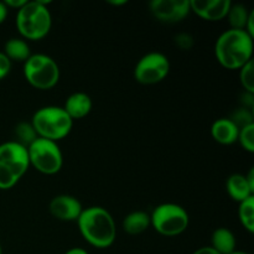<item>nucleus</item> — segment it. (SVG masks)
<instances>
[{
	"mask_svg": "<svg viewBox=\"0 0 254 254\" xmlns=\"http://www.w3.org/2000/svg\"><path fill=\"white\" fill-rule=\"evenodd\" d=\"M238 218L241 225L250 233L254 232V196L238 203Z\"/></svg>",
	"mask_w": 254,
	"mask_h": 254,
	"instance_id": "nucleus-20",
	"label": "nucleus"
},
{
	"mask_svg": "<svg viewBox=\"0 0 254 254\" xmlns=\"http://www.w3.org/2000/svg\"><path fill=\"white\" fill-rule=\"evenodd\" d=\"M72 121L82 119L91 113L93 108L92 98L84 92H74L67 97L64 106L62 107Z\"/></svg>",
	"mask_w": 254,
	"mask_h": 254,
	"instance_id": "nucleus-13",
	"label": "nucleus"
},
{
	"mask_svg": "<svg viewBox=\"0 0 254 254\" xmlns=\"http://www.w3.org/2000/svg\"><path fill=\"white\" fill-rule=\"evenodd\" d=\"M12 62L4 55V52H0V81L4 79L11 71Z\"/></svg>",
	"mask_w": 254,
	"mask_h": 254,
	"instance_id": "nucleus-27",
	"label": "nucleus"
},
{
	"mask_svg": "<svg viewBox=\"0 0 254 254\" xmlns=\"http://www.w3.org/2000/svg\"><path fill=\"white\" fill-rule=\"evenodd\" d=\"M15 134H16L17 138V140L15 141H17L19 144L24 145L25 148H27L32 141L37 139V134L36 131H35L34 127H32L31 122H29V123L21 122V123L17 124L16 128H15Z\"/></svg>",
	"mask_w": 254,
	"mask_h": 254,
	"instance_id": "nucleus-21",
	"label": "nucleus"
},
{
	"mask_svg": "<svg viewBox=\"0 0 254 254\" xmlns=\"http://www.w3.org/2000/svg\"><path fill=\"white\" fill-rule=\"evenodd\" d=\"M24 77L30 86L40 91L54 88L60 81V67L56 60L45 54H34L24 62Z\"/></svg>",
	"mask_w": 254,
	"mask_h": 254,
	"instance_id": "nucleus-5",
	"label": "nucleus"
},
{
	"mask_svg": "<svg viewBox=\"0 0 254 254\" xmlns=\"http://www.w3.org/2000/svg\"><path fill=\"white\" fill-rule=\"evenodd\" d=\"M210 133L216 143L222 145H232L237 143L240 129L230 118H218L211 126Z\"/></svg>",
	"mask_w": 254,
	"mask_h": 254,
	"instance_id": "nucleus-14",
	"label": "nucleus"
},
{
	"mask_svg": "<svg viewBox=\"0 0 254 254\" xmlns=\"http://www.w3.org/2000/svg\"><path fill=\"white\" fill-rule=\"evenodd\" d=\"M174 44L176 45L178 49H180L181 51H189L195 45V39H193L192 35H190L189 32H180V34H176L174 36Z\"/></svg>",
	"mask_w": 254,
	"mask_h": 254,
	"instance_id": "nucleus-26",
	"label": "nucleus"
},
{
	"mask_svg": "<svg viewBox=\"0 0 254 254\" xmlns=\"http://www.w3.org/2000/svg\"><path fill=\"white\" fill-rule=\"evenodd\" d=\"M0 165L9 169L20 180L30 168L27 149L15 140L0 144Z\"/></svg>",
	"mask_w": 254,
	"mask_h": 254,
	"instance_id": "nucleus-10",
	"label": "nucleus"
},
{
	"mask_svg": "<svg viewBox=\"0 0 254 254\" xmlns=\"http://www.w3.org/2000/svg\"><path fill=\"white\" fill-rule=\"evenodd\" d=\"M127 0H108V4L113 5V6H122V5L127 4Z\"/></svg>",
	"mask_w": 254,
	"mask_h": 254,
	"instance_id": "nucleus-33",
	"label": "nucleus"
},
{
	"mask_svg": "<svg viewBox=\"0 0 254 254\" xmlns=\"http://www.w3.org/2000/svg\"><path fill=\"white\" fill-rule=\"evenodd\" d=\"M231 121L237 126L238 129L245 128V127L251 126V124H254V116L253 112L251 109L243 108V107H240V108L236 109L230 117Z\"/></svg>",
	"mask_w": 254,
	"mask_h": 254,
	"instance_id": "nucleus-23",
	"label": "nucleus"
},
{
	"mask_svg": "<svg viewBox=\"0 0 254 254\" xmlns=\"http://www.w3.org/2000/svg\"><path fill=\"white\" fill-rule=\"evenodd\" d=\"M237 141L248 153H254V124L240 129Z\"/></svg>",
	"mask_w": 254,
	"mask_h": 254,
	"instance_id": "nucleus-24",
	"label": "nucleus"
},
{
	"mask_svg": "<svg viewBox=\"0 0 254 254\" xmlns=\"http://www.w3.org/2000/svg\"><path fill=\"white\" fill-rule=\"evenodd\" d=\"M231 0H190L191 12L206 21H221L226 19Z\"/></svg>",
	"mask_w": 254,
	"mask_h": 254,
	"instance_id": "nucleus-12",
	"label": "nucleus"
},
{
	"mask_svg": "<svg viewBox=\"0 0 254 254\" xmlns=\"http://www.w3.org/2000/svg\"><path fill=\"white\" fill-rule=\"evenodd\" d=\"M254 41L245 30L228 29L215 44V56L226 69H240L253 60Z\"/></svg>",
	"mask_w": 254,
	"mask_h": 254,
	"instance_id": "nucleus-2",
	"label": "nucleus"
},
{
	"mask_svg": "<svg viewBox=\"0 0 254 254\" xmlns=\"http://www.w3.org/2000/svg\"><path fill=\"white\" fill-rule=\"evenodd\" d=\"M2 52L11 62H21V64H24L32 55L27 41L21 37H11L7 40Z\"/></svg>",
	"mask_w": 254,
	"mask_h": 254,
	"instance_id": "nucleus-18",
	"label": "nucleus"
},
{
	"mask_svg": "<svg viewBox=\"0 0 254 254\" xmlns=\"http://www.w3.org/2000/svg\"><path fill=\"white\" fill-rule=\"evenodd\" d=\"M64 254H89L87 252L86 250H83V248H79V247H74V248H71V250L67 251Z\"/></svg>",
	"mask_w": 254,
	"mask_h": 254,
	"instance_id": "nucleus-32",
	"label": "nucleus"
},
{
	"mask_svg": "<svg viewBox=\"0 0 254 254\" xmlns=\"http://www.w3.org/2000/svg\"><path fill=\"white\" fill-rule=\"evenodd\" d=\"M37 138L56 141L66 138L73 128V121L62 107L46 106L37 109L31 118Z\"/></svg>",
	"mask_w": 254,
	"mask_h": 254,
	"instance_id": "nucleus-4",
	"label": "nucleus"
},
{
	"mask_svg": "<svg viewBox=\"0 0 254 254\" xmlns=\"http://www.w3.org/2000/svg\"><path fill=\"white\" fill-rule=\"evenodd\" d=\"M231 254H251V253H248V252H243V251H235V252L231 253Z\"/></svg>",
	"mask_w": 254,
	"mask_h": 254,
	"instance_id": "nucleus-34",
	"label": "nucleus"
},
{
	"mask_svg": "<svg viewBox=\"0 0 254 254\" xmlns=\"http://www.w3.org/2000/svg\"><path fill=\"white\" fill-rule=\"evenodd\" d=\"M150 226V213L145 212V211H133V212L128 213L122 222L124 232L130 236L140 235V233L145 232Z\"/></svg>",
	"mask_w": 254,
	"mask_h": 254,
	"instance_id": "nucleus-16",
	"label": "nucleus"
},
{
	"mask_svg": "<svg viewBox=\"0 0 254 254\" xmlns=\"http://www.w3.org/2000/svg\"><path fill=\"white\" fill-rule=\"evenodd\" d=\"M7 14H9V9L4 4V1H0V25L6 20Z\"/></svg>",
	"mask_w": 254,
	"mask_h": 254,
	"instance_id": "nucleus-30",
	"label": "nucleus"
},
{
	"mask_svg": "<svg viewBox=\"0 0 254 254\" xmlns=\"http://www.w3.org/2000/svg\"><path fill=\"white\" fill-rule=\"evenodd\" d=\"M0 254H2V250H1V246H0Z\"/></svg>",
	"mask_w": 254,
	"mask_h": 254,
	"instance_id": "nucleus-35",
	"label": "nucleus"
},
{
	"mask_svg": "<svg viewBox=\"0 0 254 254\" xmlns=\"http://www.w3.org/2000/svg\"><path fill=\"white\" fill-rule=\"evenodd\" d=\"M211 247L220 254L233 253L237 247V240L235 233L226 227H220L213 231L211 236Z\"/></svg>",
	"mask_w": 254,
	"mask_h": 254,
	"instance_id": "nucleus-17",
	"label": "nucleus"
},
{
	"mask_svg": "<svg viewBox=\"0 0 254 254\" xmlns=\"http://www.w3.org/2000/svg\"><path fill=\"white\" fill-rule=\"evenodd\" d=\"M20 180L15 176L14 173H11L9 169L0 165V190H10Z\"/></svg>",
	"mask_w": 254,
	"mask_h": 254,
	"instance_id": "nucleus-25",
	"label": "nucleus"
},
{
	"mask_svg": "<svg viewBox=\"0 0 254 254\" xmlns=\"http://www.w3.org/2000/svg\"><path fill=\"white\" fill-rule=\"evenodd\" d=\"M50 1L32 0L27 1L16 12V29L21 39L29 41H40L49 35L52 27V15Z\"/></svg>",
	"mask_w": 254,
	"mask_h": 254,
	"instance_id": "nucleus-3",
	"label": "nucleus"
},
{
	"mask_svg": "<svg viewBox=\"0 0 254 254\" xmlns=\"http://www.w3.org/2000/svg\"><path fill=\"white\" fill-rule=\"evenodd\" d=\"M240 82L243 91L254 94V62L253 60L240 68Z\"/></svg>",
	"mask_w": 254,
	"mask_h": 254,
	"instance_id": "nucleus-22",
	"label": "nucleus"
},
{
	"mask_svg": "<svg viewBox=\"0 0 254 254\" xmlns=\"http://www.w3.org/2000/svg\"><path fill=\"white\" fill-rule=\"evenodd\" d=\"M27 1H29V0H5L4 4L6 5L7 9H16L17 11V10L21 9Z\"/></svg>",
	"mask_w": 254,
	"mask_h": 254,
	"instance_id": "nucleus-28",
	"label": "nucleus"
},
{
	"mask_svg": "<svg viewBox=\"0 0 254 254\" xmlns=\"http://www.w3.org/2000/svg\"><path fill=\"white\" fill-rule=\"evenodd\" d=\"M192 254H220L217 251L213 250L211 246H206V247H200L198 250H196Z\"/></svg>",
	"mask_w": 254,
	"mask_h": 254,
	"instance_id": "nucleus-29",
	"label": "nucleus"
},
{
	"mask_svg": "<svg viewBox=\"0 0 254 254\" xmlns=\"http://www.w3.org/2000/svg\"><path fill=\"white\" fill-rule=\"evenodd\" d=\"M251 11L252 10H248L246 5L233 4L232 2L227 12V16H226V19L228 20V24H230V29L245 30L248 19H250Z\"/></svg>",
	"mask_w": 254,
	"mask_h": 254,
	"instance_id": "nucleus-19",
	"label": "nucleus"
},
{
	"mask_svg": "<svg viewBox=\"0 0 254 254\" xmlns=\"http://www.w3.org/2000/svg\"><path fill=\"white\" fill-rule=\"evenodd\" d=\"M170 72V61L161 52H149L139 59L134 67V78L144 86L160 83Z\"/></svg>",
	"mask_w": 254,
	"mask_h": 254,
	"instance_id": "nucleus-8",
	"label": "nucleus"
},
{
	"mask_svg": "<svg viewBox=\"0 0 254 254\" xmlns=\"http://www.w3.org/2000/svg\"><path fill=\"white\" fill-rule=\"evenodd\" d=\"M26 149L30 166L44 175H55L64 166V154L56 141L37 138Z\"/></svg>",
	"mask_w": 254,
	"mask_h": 254,
	"instance_id": "nucleus-7",
	"label": "nucleus"
},
{
	"mask_svg": "<svg viewBox=\"0 0 254 254\" xmlns=\"http://www.w3.org/2000/svg\"><path fill=\"white\" fill-rule=\"evenodd\" d=\"M50 213L62 222H77L83 211L81 201L71 195H57L50 201Z\"/></svg>",
	"mask_w": 254,
	"mask_h": 254,
	"instance_id": "nucleus-11",
	"label": "nucleus"
},
{
	"mask_svg": "<svg viewBox=\"0 0 254 254\" xmlns=\"http://www.w3.org/2000/svg\"><path fill=\"white\" fill-rule=\"evenodd\" d=\"M151 227L161 236L176 237L185 232L190 223L189 213L178 203H161L150 213Z\"/></svg>",
	"mask_w": 254,
	"mask_h": 254,
	"instance_id": "nucleus-6",
	"label": "nucleus"
},
{
	"mask_svg": "<svg viewBox=\"0 0 254 254\" xmlns=\"http://www.w3.org/2000/svg\"><path fill=\"white\" fill-rule=\"evenodd\" d=\"M245 176H246V180H247L248 185H250L251 190H252L254 192V169L253 168L251 169L250 173H248L247 175H245Z\"/></svg>",
	"mask_w": 254,
	"mask_h": 254,
	"instance_id": "nucleus-31",
	"label": "nucleus"
},
{
	"mask_svg": "<svg viewBox=\"0 0 254 254\" xmlns=\"http://www.w3.org/2000/svg\"><path fill=\"white\" fill-rule=\"evenodd\" d=\"M149 10L154 19L163 24H179L191 12L190 0H153Z\"/></svg>",
	"mask_w": 254,
	"mask_h": 254,
	"instance_id": "nucleus-9",
	"label": "nucleus"
},
{
	"mask_svg": "<svg viewBox=\"0 0 254 254\" xmlns=\"http://www.w3.org/2000/svg\"><path fill=\"white\" fill-rule=\"evenodd\" d=\"M77 226L83 240L92 247L106 250L116 242V221L111 212L101 206L83 208L77 220Z\"/></svg>",
	"mask_w": 254,
	"mask_h": 254,
	"instance_id": "nucleus-1",
	"label": "nucleus"
},
{
	"mask_svg": "<svg viewBox=\"0 0 254 254\" xmlns=\"http://www.w3.org/2000/svg\"><path fill=\"white\" fill-rule=\"evenodd\" d=\"M226 190L228 196L238 203L254 196V192L246 180V176L242 174H232L226 181Z\"/></svg>",
	"mask_w": 254,
	"mask_h": 254,
	"instance_id": "nucleus-15",
	"label": "nucleus"
}]
</instances>
